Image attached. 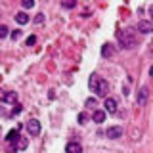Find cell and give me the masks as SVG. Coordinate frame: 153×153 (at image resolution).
<instances>
[{
	"instance_id": "6da1fadb",
	"label": "cell",
	"mask_w": 153,
	"mask_h": 153,
	"mask_svg": "<svg viewBox=\"0 0 153 153\" xmlns=\"http://www.w3.org/2000/svg\"><path fill=\"white\" fill-rule=\"evenodd\" d=\"M117 38H119V44L124 50H132L136 46V36H134V31L132 29H124V31H119L117 33Z\"/></svg>"
},
{
	"instance_id": "7a4b0ae2",
	"label": "cell",
	"mask_w": 153,
	"mask_h": 153,
	"mask_svg": "<svg viewBox=\"0 0 153 153\" xmlns=\"http://www.w3.org/2000/svg\"><path fill=\"white\" fill-rule=\"evenodd\" d=\"M88 84H90V88H92V92H96L98 96H107V82H105L102 76L92 75L90 80H88Z\"/></svg>"
},
{
	"instance_id": "3957f363",
	"label": "cell",
	"mask_w": 153,
	"mask_h": 153,
	"mask_svg": "<svg viewBox=\"0 0 153 153\" xmlns=\"http://www.w3.org/2000/svg\"><path fill=\"white\" fill-rule=\"evenodd\" d=\"M105 136L109 138V140H117V138L123 136V126H109L107 130H105Z\"/></svg>"
},
{
	"instance_id": "277c9868",
	"label": "cell",
	"mask_w": 153,
	"mask_h": 153,
	"mask_svg": "<svg viewBox=\"0 0 153 153\" xmlns=\"http://www.w3.org/2000/svg\"><path fill=\"white\" fill-rule=\"evenodd\" d=\"M27 132L31 134V136H38V134H40V123H38L36 119H31V121L27 123Z\"/></svg>"
},
{
	"instance_id": "5b68a950",
	"label": "cell",
	"mask_w": 153,
	"mask_h": 153,
	"mask_svg": "<svg viewBox=\"0 0 153 153\" xmlns=\"http://www.w3.org/2000/svg\"><path fill=\"white\" fill-rule=\"evenodd\" d=\"M138 31L143 33V35H149V33H153V23L151 21H138Z\"/></svg>"
},
{
	"instance_id": "8992f818",
	"label": "cell",
	"mask_w": 153,
	"mask_h": 153,
	"mask_svg": "<svg viewBox=\"0 0 153 153\" xmlns=\"http://www.w3.org/2000/svg\"><path fill=\"white\" fill-rule=\"evenodd\" d=\"M105 113H117V100L115 98H105Z\"/></svg>"
},
{
	"instance_id": "52a82bcc",
	"label": "cell",
	"mask_w": 153,
	"mask_h": 153,
	"mask_svg": "<svg viewBox=\"0 0 153 153\" xmlns=\"http://www.w3.org/2000/svg\"><path fill=\"white\" fill-rule=\"evenodd\" d=\"M65 151L67 153H82V146L79 142H69L65 146Z\"/></svg>"
},
{
	"instance_id": "ba28073f",
	"label": "cell",
	"mask_w": 153,
	"mask_h": 153,
	"mask_svg": "<svg viewBox=\"0 0 153 153\" xmlns=\"http://www.w3.org/2000/svg\"><path fill=\"white\" fill-rule=\"evenodd\" d=\"M147 94H149V90H147V86H143V88L140 90V94H138V98H136V103H138V105L146 103V100H147Z\"/></svg>"
},
{
	"instance_id": "9c48e42d",
	"label": "cell",
	"mask_w": 153,
	"mask_h": 153,
	"mask_svg": "<svg viewBox=\"0 0 153 153\" xmlns=\"http://www.w3.org/2000/svg\"><path fill=\"white\" fill-rule=\"evenodd\" d=\"M92 121L94 123H103L105 121V111L103 109H96V111L92 113Z\"/></svg>"
},
{
	"instance_id": "30bf717a",
	"label": "cell",
	"mask_w": 153,
	"mask_h": 153,
	"mask_svg": "<svg viewBox=\"0 0 153 153\" xmlns=\"http://www.w3.org/2000/svg\"><path fill=\"white\" fill-rule=\"evenodd\" d=\"M19 140V128H13V130H10L8 134H6V142H17Z\"/></svg>"
},
{
	"instance_id": "8fae6325",
	"label": "cell",
	"mask_w": 153,
	"mask_h": 153,
	"mask_svg": "<svg viewBox=\"0 0 153 153\" xmlns=\"http://www.w3.org/2000/svg\"><path fill=\"white\" fill-rule=\"evenodd\" d=\"M2 102H6V103H16L17 102V94L16 92H4V100Z\"/></svg>"
},
{
	"instance_id": "7c38bea8",
	"label": "cell",
	"mask_w": 153,
	"mask_h": 153,
	"mask_svg": "<svg viewBox=\"0 0 153 153\" xmlns=\"http://www.w3.org/2000/svg\"><path fill=\"white\" fill-rule=\"evenodd\" d=\"M16 21L19 23V25H25V23H29V16L25 12H17L16 13Z\"/></svg>"
},
{
	"instance_id": "4fadbf2b",
	"label": "cell",
	"mask_w": 153,
	"mask_h": 153,
	"mask_svg": "<svg viewBox=\"0 0 153 153\" xmlns=\"http://www.w3.org/2000/svg\"><path fill=\"white\" fill-rule=\"evenodd\" d=\"M102 56H103V57H111V56H113L111 44H103V46H102Z\"/></svg>"
},
{
	"instance_id": "5bb4252c",
	"label": "cell",
	"mask_w": 153,
	"mask_h": 153,
	"mask_svg": "<svg viewBox=\"0 0 153 153\" xmlns=\"http://www.w3.org/2000/svg\"><path fill=\"white\" fill-rule=\"evenodd\" d=\"M61 6H63L65 10H71L76 6V0H61Z\"/></svg>"
},
{
	"instance_id": "9a60e30c",
	"label": "cell",
	"mask_w": 153,
	"mask_h": 153,
	"mask_svg": "<svg viewBox=\"0 0 153 153\" xmlns=\"http://www.w3.org/2000/svg\"><path fill=\"white\" fill-rule=\"evenodd\" d=\"M27 147V140L25 138H21L19 136V140H17V146H16V149H25Z\"/></svg>"
},
{
	"instance_id": "2e32d148",
	"label": "cell",
	"mask_w": 153,
	"mask_h": 153,
	"mask_svg": "<svg viewBox=\"0 0 153 153\" xmlns=\"http://www.w3.org/2000/svg\"><path fill=\"white\" fill-rule=\"evenodd\" d=\"M21 6L25 8V10H29V8L35 6V0H21Z\"/></svg>"
},
{
	"instance_id": "e0dca14e",
	"label": "cell",
	"mask_w": 153,
	"mask_h": 153,
	"mask_svg": "<svg viewBox=\"0 0 153 153\" xmlns=\"http://www.w3.org/2000/svg\"><path fill=\"white\" fill-rule=\"evenodd\" d=\"M10 35V29L6 25H0V38H4V36H8Z\"/></svg>"
},
{
	"instance_id": "ac0fdd59",
	"label": "cell",
	"mask_w": 153,
	"mask_h": 153,
	"mask_svg": "<svg viewBox=\"0 0 153 153\" xmlns=\"http://www.w3.org/2000/svg\"><path fill=\"white\" fill-rule=\"evenodd\" d=\"M25 44H27V46H33V44H36V36H35V35H31V36L27 38V42H25Z\"/></svg>"
},
{
	"instance_id": "d6986e66",
	"label": "cell",
	"mask_w": 153,
	"mask_h": 153,
	"mask_svg": "<svg viewBox=\"0 0 153 153\" xmlns=\"http://www.w3.org/2000/svg\"><path fill=\"white\" fill-rule=\"evenodd\" d=\"M10 36H12V40H17V38L21 36V31H17V29H16V31H12V33H10Z\"/></svg>"
},
{
	"instance_id": "ffe728a7",
	"label": "cell",
	"mask_w": 153,
	"mask_h": 153,
	"mask_svg": "<svg viewBox=\"0 0 153 153\" xmlns=\"http://www.w3.org/2000/svg\"><path fill=\"white\" fill-rule=\"evenodd\" d=\"M86 121H88V115H86V113H80L79 115V123L80 124H86Z\"/></svg>"
},
{
	"instance_id": "44dd1931",
	"label": "cell",
	"mask_w": 153,
	"mask_h": 153,
	"mask_svg": "<svg viewBox=\"0 0 153 153\" xmlns=\"http://www.w3.org/2000/svg\"><path fill=\"white\" fill-rule=\"evenodd\" d=\"M17 113H21V105H19V103H13V109H12V115H17Z\"/></svg>"
},
{
	"instance_id": "7402d4cb",
	"label": "cell",
	"mask_w": 153,
	"mask_h": 153,
	"mask_svg": "<svg viewBox=\"0 0 153 153\" xmlns=\"http://www.w3.org/2000/svg\"><path fill=\"white\" fill-rule=\"evenodd\" d=\"M96 105V98H88L86 100V107H94Z\"/></svg>"
},
{
	"instance_id": "603a6c76",
	"label": "cell",
	"mask_w": 153,
	"mask_h": 153,
	"mask_svg": "<svg viewBox=\"0 0 153 153\" xmlns=\"http://www.w3.org/2000/svg\"><path fill=\"white\" fill-rule=\"evenodd\" d=\"M35 21H36V23H42V21H44V13H36Z\"/></svg>"
},
{
	"instance_id": "cb8c5ba5",
	"label": "cell",
	"mask_w": 153,
	"mask_h": 153,
	"mask_svg": "<svg viewBox=\"0 0 153 153\" xmlns=\"http://www.w3.org/2000/svg\"><path fill=\"white\" fill-rule=\"evenodd\" d=\"M2 100H4V92H2V90H0V102H2Z\"/></svg>"
},
{
	"instance_id": "d4e9b609",
	"label": "cell",
	"mask_w": 153,
	"mask_h": 153,
	"mask_svg": "<svg viewBox=\"0 0 153 153\" xmlns=\"http://www.w3.org/2000/svg\"><path fill=\"white\" fill-rule=\"evenodd\" d=\"M149 13H151V17H153V6H151V8H149Z\"/></svg>"
},
{
	"instance_id": "484cf974",
	"label": "cell",
	"mask_w": 153,
	"mask_h": 153,
	"mask_svg": "<svg viewBox=\"0 0 153 153\" xmlns=\"http://www.w3.org/2000/svg\"><path fill=\"white\" fill-rule=\"evenodd\" d=\"M149 73H151V76H153V67H151V69H149Z\"/></svg>"
}]
</instances>
